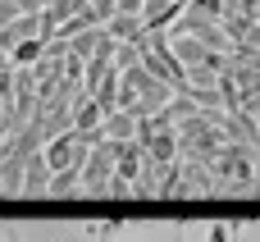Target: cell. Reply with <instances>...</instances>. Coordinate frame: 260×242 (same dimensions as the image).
<instances>
[{
  "label": "cell",
  "mask_w": 260,
  "mask_h": 242,
  "mask_svg": "<svg viewBox=\"0 0 260 242\" xmlns=\"http://www.w3.org/2000/svg\"><path fill=\"white\" fill-rule=\"evenodd\" d=\"M114 178V146L110 142H96L87 146L82 165H78V197H101Z\"/></svg>",
  "instance_id": "cell-1"
},
{
  "label": "cell",
  "mask_w": 260,
  "mask_h": 242,
  "mask_svg": "<svg viewBox=\"0 0 260 242\" xmlns=\"http://www.w3.org/2000/svg\"><path fill=\"white\" fill-rule=\"evenodd\" d=\"M82 156H87V146H82V137H78L73 128L55 133V137L41 146V160H46V169H50V174H59V169H78V165H82Z\"/></svg>",
  "instance_id": "cell-2"
},
{
  "label": "cell",
  "mask_w": 260,
  "mask_h": 242,
  "mask_svg": "<svg viewBox=\"0 0 260 242\" xmlns=\"http://www.w3.org/2000/svg\"><path fill=\"white\" fill-rule=\"evenodd\" d=\"M46 183H50V169H46V160H41V151H37V156H27V160H23L18 197H46Z\"/></svg>",
  "instance_id": "cell-3"
},
{
  "label": "cell",
  "mask_w": 260,
  "mask_h": 242,
  "mask_svg": "<svg viewBox=\"0 0 260 242\" xmlns=\"http://www.w3.org/2000/svg\"><path fill=\"white\" fill-rule=\"evenodd\" d=\"M101 137H105V142H133V137H137V119H133L128 110H110V114L101 119Z\"/></svg>",
  "instance_id": "cell-4"
},
{
  "label": "cell",
  "mask_w": 260,
  "mask_h": 242,
  "mask_svg": "<svg viewBox=\"0 0 260 242\" xmlns=\"http://www.w3.org/2000/svg\"><path fill=\"white\" fill-rule=\"evenodd\" d=\"M41 55H46V41H41V37L14 41V46H9V69H32V64H37Z\"/></svg>",
  "instance_id": "cell-5"
},
{
  "label": "cell",
  "mask_w": 260,
  "mask_h": 242,
  "mask_svg": "<svg viewBox=\"0 0 260 242\" xmlns=\"http://www.w3.org/2000/svg\"><path fill=\"white\" fill-rule=\"evenodd\" d=\"M96 41H101V27H82V32H73L64 46H69V55H73L78 64H87V59H91V50H96Z\"/></svg>",
  "instance_id": "cell-6"
},
{
  "label": "cell",
  "mask_w": 260,
  "mask_h": 242,
  "mask_svg": "<svg viewBox=\"0 0 260 242\" xmlns=\"http://www.w3.org/2000/svg\"><path fill=\"white\" fill-rule=\"evenodd\" d=\"M46 197H78V169H59V174H50Z\"/></svg>",
  "instance_id": "cell-7"
},
{
  "label": "cell",
  "mask_w": 260,
  "mask_h": 242,
  "mask_svg": "<svg viewBox=\"0 0 260 242\" xmlns=\"http://www.w3.org/2000/svg\"><path fill=\"white\" fill-rule=\"evenodd\" d=\"M233 238H238V224H233V220H215L206 242H233Z\"/></svg>",
  "instance_id": "cell-8"
},
{
  "label": "cell",
  "mask_w": 260,
  "mask_h": 242,
  "mask_svg": "<svg viewBox=\"0 0 260 242\" xmlns=\"http://www.w3.org/2000/svg\"><path fill=\"white\" fill-rule=\"evenodd\" d=\"M114 14H133L137 18L142 14V0H114Z\"/></svg>",
  "instance_id": "cell-9"
},
{
  "label": "cell",
  "mask_w": 260,
  "mask_h": 242,
  "mask_svg": "<svg viewBox=\"0 0 260 242\" xmlns=\"http://www.w3.org/2000/svg\"><path fill=\"white\" fill-rule=\"evenodd\" d=\"M251 192H260V169H256V183H251Z\"/></svg>",
  "instance_id": "cell-10"
},
{
  "label": "cell",
  "mask_w": 260,
  "mask_h": 242,
  "mask_svg": "<svg viewBox=\"0 0 260 242\" xmlns=\"http://www.w3.org/2000/svg\"><path fill=\"white\" fill-rule=\"evenodd\" d=\"M9 242H18V238H14V233H9Z\"/></svg>",
  "instance_id": "cell-11"
}]
</instances>
